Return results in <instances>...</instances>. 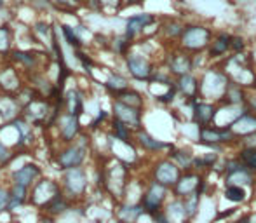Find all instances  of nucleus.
Returning a JSON list of instances; mask_svg holds the SVG:
<instances>
[{
  "instance_id": "obj_1",
  "label": "nucleus",
  "mask_w": 256,
  "mask_h": 223,
  "mask_svg": "<svg viewBox=\"0 0 256 223\" xmlns=\"http://www.w3.org/2000/svg\"><path fill=\"white\" fill-rule=\"evenodd\" d=\"M91 148H92L91 136H89L88 132H82L74 143L61 145V148L58 150V152H54L52 162L56 164L60 171L82 168V166H86L89 156H91Z\"/></svg>"
},
{
  "instance_id": "obj_2",
  "label": "nucleus",
  "mask_w": 256,
  "mask_h": 223,
  "mask_svg": "<svg viewBox=\"0 0 256 223\" xmlns=\"http://www.w3.org/2000/svg\"><path fill=\"white\" fill-rule=\"evenodd\" d=\"M103 171V190L106 194H110L117 202H120L124 199L128 186L131 185L129 182V171H131V164L124 162V160L112 157L110 160L106 159V162L102 166Z\"/></svg>"
},
{
  "instance_id": "obj_3",
  "label": "nucleus",
  "mask_w": 256,
  "mask_h": 223,
  "mask_svg": "<svg viewBox=\"0 0 256 223\" xmlns=\"http://www.w3.org/2000/svg\"><path fill=\"white\" fill-rule=\"evenodd\" d=\"M230 86V78L225 70L220 66H209L199 77V100L211 103H220L225 98V92Z\"/></svg>"
},
{
  "instance_id": "obj_4",
  "label": "nucleus",
  "mask_w": 256,
  "mask_h": 223,
  "mask_svg": "<svg viewBox=\"0 0 256 223\" xmlns=\"http://www.w3.org/2000/svg\"><path fill=\"white\" fill-rule=\"evenodd\" d=\"M212 37H214L212 28L206 26V24H199V23H190V24H186L182 37H180L178 48L190 52V54L206 52L209 46H211Z\"/></svg>"
},
{
  "instance_id": "obj_5",
  "label": "nucleus",
  "mask_w": 256,
  "mask_h": 223,
  "mask_svg": "<svg viewBox=\"0 0 256 223\" xmlns=\"http://www.w3.org/2000/svg\"><path fill=\"white\" fill-rule=\"evenodd\" d=\"M61 188L63 194L72 200L74 204L80 202L86 196H88L89 190V174L86 166L82 168H74L66 169V171H61Z\"/></svg>"
},
{
  "instance_id": "obj_6",
  "label": "nucleus",
  "mask_w": 256,
  "mask_h": 223,
  "mask_svg": "<svg viewBox=\"0 0 256 223\" xmlns=\"http://www.w3.org/2000/svg\"><path fill=\"white\" fill-rule=\"evenodd\" d=\"M197 143L212 152H222L225 146H236L237 136L230 128H218L212 124L197 129Z\"/></svg>"
},
{
  "instance_id": "obj_7",
  "label": "nucleus",
  "mask_w": 256,
  "mask_h": 223,
  "mask_svg": "<svg viewBox=\"0 0 256 223\" xmlns=\"http://www.w3.org/2000/svg\"><path fill=\"white\" fill-rule=\"evenodd\" d=\"M124 64L129 77L138 82H150L155 74V68H157L152 58L146 52L136 51V48H132V51L124 58Z\"/></svg>"
},
{
  "instance_id": "obj_8",
  "label": "nucleus",
  "mask_w": 256,
  "mask_h": 223,
  "mask_svg": "<svg viewBox=\"0 0 256 223\" xmlns=\"http://www.w3.org/2000/svg\"><path fill=\"white\" fill-rule=\"evenodd\" d=\"M61 194H63V188H61L60 180L44 178V176H42V178L30 188V204H28V206L38 208V211H44L58 196H61Z\"/></svg>"
},
{
  "instance_id": "obj_9",
  "label": "nucleus",
  "mask_w": 256,
  "mask_h": 223,
  "mask_svg": "<svg viewBox=\"0 0 256 223\" xmlns=\"http://www.w3.org/2000/svg\"><path fill=\"white\" fill-rule=\"evenodd\" d=\"M169 188L160 183L150 180L145 186H143V194L140 197V204L145 210V214L148 216H155V214L162 213L164 211V204L168 200Z\"/></svg>"
},
{
  "instance_id": "obj_10",
  "label": "nucleus",
  "mask_w": 256,
  "mask_h": 223,
  "mask_svg": "<svg viewBox=\"0 0 256 223\" xmlns=\"http://www.w3.org/2000/svg\"><path fill=\"white\" fill-rule=\"evenodd\" d=\"M225 185H239V186H254L256 172L244 166V162L237 156L225 159V172H223Z\"/></svg>"
},
{
  "instance_id": "obj_11",
  "label": "nucleus",
  "mask_w": 256,
  "mask_h": 223,
  "mask_svg": "<svg viewBox=\"0 0 256 223\" xmlns=\"http://www.w3.org/2000/svg\"><path fill=\"white\" fill-rule=\"evenodd\" d=\"M24 86L26 84H24L23 72L16 64H12L10 61L0 63V92L2 94L16 96Z\"/></svg>"
},
{
  "instance_id": "obj_12",
  "label": "nucleus",
  "mask_w": 256,
  "mask_h": 223,
  "mask_svg": "<svg viewBox=\"0 0 256 223\" xmlns=\"http://www.w3.org/2000/svg\"><path fill=\"white\" fill-rule=\"evenodd\" d=\"M183 171L176 166V162H172L169 157H162V159L155 160L152 168V180L160 185L168 186L169 190H172L176 186V183L180 182Z\"/></svg>"
},
{
  "instance_id": "obj_13",
  "label": "nucleus",
  "mask_w": 256,
  "mask_h": 223,
  "mask_svg": "<svg viewBox=\"0 0 256 223\" xmlns=\"http://www.w3.org/2000/svg\"><path fill=\"white\" fill-rule=\"evenodd\" d=\"M54 129L58 131V138H60L61 145L74 143L75 140L84 132L82 124H80V117H77V115H70V114H66V112H63V114L60 115V118H58Z\"/></svg>"
},
{
  "instance_id": "obj_14",
  "label": "nucleus",
  "mask_w": 256,
  "mask_h": 223,
  "mask_svg": "<svg viewBox=\"0 0 256 223\" xmlns=\"http://www.w3.org/2000/svg\"><path fill=\"white\" fill-rule=\"evenodd\" d=\"M190 105V120L194 126L199 128H208V126L214 124L216 114H218V105L211 102H204V100H194L188 102Z\"/></svg>"
},
{
  "instance_id": "obj_15",
  "label": "nucleus",
  "mask_w": 256,
  "mask_h": 223,
  "mask_svg": "<svg viewBox=\"0 0 256 223\" xmlns=\"http://www.w3.org/2000/svg\"><path fill=\"white\" fill-rule=\"evenodd\" d=\"M164 64L168 66V70L171 72V75L174 78L182 77L186 74H194V61L192 54L180 48H174L166 54Z\"/></svg>"
},
{
  "instance_id": "obj_16",
  "label": "nucleus",
  "mask_w": 256,
  "mask_h": 223,
  "mask_svg": "<svg viewBox=\"0 0 256 223\" xmlns=\"http://www.w3.org/2000/svg\"><path fill=\"white\" fill-rule=\"evenodd\" d=\"M157 24V16L155 14H150V12H140V14H132L126 20V26H124V35L132 42L136 44L142 35H145L146 28L154 26Z\"/></svg>"
},
{
  "instance_id": "obj_17",
  "label": "nucleus",
  "mask_w": 256,
  "mask_h": 223,
  "mask_svg": "<svg viewBox=\"0 0 256 223\" xmlns=\"http://www.w3.org/2000/svg\"><path fill=\"white\" fill-rule=\"evenodd\" d=\"M112 117L124 122V124L129 126L134 132L143 128V110L129 106V105H126V103L118 102V100L112 102Z\"/></svg>"
},
{
  "instance_id": "obj_18",
  "label": "nucleus",
  "mask_w": 256,
  "mask_h": 223,
  "mask_svg": "<svg viewBox=\"0 0 256 223\" xmlns=\"http://www.w3.org/2000/svg\"><path fill=\"white\" fill-rule=\"evenodd\" d=\"M42 174H44V171H42L40 164L26 162V164H23V166L9 171V183L32 188V186H34L35 183L42 178Z\"/></svg>"
},
{
  "instance_id": "obj_19",
  "label": "nucleus",
  "mask_w": 256,
  "mask_h": 223,
  "mask_svg": "<svg viewBox=\"0 0 256 223\" xmlns=\"http://www.w3.org/2000/svg\"><path fill=\"white\" fill-rule=\"evenodd\" d=\"M204 174L197 171H186L182 174L180 182L172 188V196L176 199H185V197L192 196V194H199V188L202 185Z\"/></svg>"
},
{
  "instance_id": "obj_20",
  "label": "nucleus",
  "mask_w": 256,
  "mask_h": 223,
  "mask_svg": "<svg viewBox=\"0 0 256 223\" xmlns=\"http://www.w3.org/2000/svg\"><path fill=\"white\" fill-rule=\"evenodd\" d=\"M134 143H136V146H140V148L146 154H160V152H164V150L169 152L172 146V143L152 136L145 128L138 129V131L134 132Z\"/></svg>"
},
{
  "instance_id": "obj_21",
  "label": "nucleus",
  "mask_w": 256,
  "mask_h": 223,
  "mask_svg": "<svg viewBox=\"0 0 256 223\" xmlns=\"http://www.w3.org/2000/svg\"><path fill=\"white\" fill-rule=\"evenodd\" d=\"M63 112L70 115L82 117L86 112V94L80 88L74 86L70 89H64L63 92Z\"/></svg>"
},
{
  "instance_id": "obj_22",
  "label": "nucleus",
  "mask_w": 256,
  "mask_h": 223,
  "mask_svg": "<svg viewBox=\"0 0 256 223\" xmlns=\"http://www.w3.org/2000/svg\"><path fill=\"white\" fill-rule=\"evenodd\" d=\"M230 42H232V35L226 34V32H218V34H214V37H212L211 40V46L208 48V51H206V54L211 61L214 60H226V54L228 52H232V49H230Z\"/></svg>"
},
{
  "instance_id": "obj_23",
  "label": "nucleus",
  "mask_w": 256,
  "mask_h": 223,
  "mask_svg": "<svg viewBox=\"0 0 256 223\" xmlns=\"http://www.w3.org/2000/svg\"><path fill=\"white\" fill-rule=\"evenodd\" d=\"M23 106L20 105L16 96L10 94H0V120L4 124H10L12 120L21 117Z\"/></svg>"
},
{
  "instance_id": "obj_24",
  "label": "nucleus",
  "mask_w": 256,
  "mask_h": 223,
  "mask_svg": "<svg viewBox=\"0 0 256 223\" xmlns=\"http://www.w3.org/2000/svg\"><path fill=\"white\" fill-rule=\"evenodd\" d=\"M176 88L183 102L199 100V77H196L194 74H186L176 78Z\"/></svg>"
},
{
  "instance_id": "obj_25",
  "label": "nucleus",
  "mask_w": 256,
  "mask_h": 223,
  "mask_svg": "<svg viewBox=\"0 0 256 223\" xmlns=\"http://www.w3.org/2000/svg\"><path fill=\"white\" fill-rule=\"evenodd\" d=\"M145 214V210L140 202H118L115 210V220L118 223H136Z\"/></svg>"
},
{
  "instance_id": "obj_26",
  "label": "nucleus",
  "mask_w": 256,
  "mask_h": 223,
  "mask_svg": "<svg viewBox=\"0 0 256 223\" xmlns=\"http://www.w3.org/2000/svg\"><path fill=\"white\" fill-rule=\"evenodd\" d=\"M26 204H30V188L9 183V206H7V213H18Z\"/></svg>"
},
{
  "instance_id": "obj_27",
  "label": "nucleus",
  "mask_w": 256,
  "mask_h": 223,
  "mask_svg": "<svg viewBox=\"0 0 256 223\" xmlns=\"http://www.w3.org/2000/svg\"><path fill=\"white\" fill-rule=\"evenodd\" d=\"M166 157H169L172 162H176V166L182 169L183 172H186L194 171V162H196L197 156L190 148H178L176 145H172L171 150L166 154Z\"/></svg>"
},
{
  "instance_id": "obj_28",
  "label": "nucleus",
  "mask_w": 256,
  "mask_h": 223,
  "mask_svg": "<svg viewBox=\"0 0 256 223\" xmlns=\"http://www.w3.org/2000/svg\"><path fill=\"white\" fill-rule=\"evenodd\" d=\"M103 88H104V91L112 96V98H115V96L120 94L122 91H126V89L131 88V84H129V78L126 77V75H122L120 72L112 70V72H108L106 78H104Z\"/></svg>"
},
{
  "instance_id": "obj_29",
  "label": "nucleus",
  "mask_w": 256,
  "mask_h": 223,
  "mask_svg": "<svg viewBox=\"0 0 256 223\" xmlns=\"http://www.w3.org/2000/svg\"><path fill=\"white\" fill-rule=\"evenodd\" d=\"M230 129L236 132L237 140L242 138V136H248V134H254L256 132V114H253V112H250L246 108L244 114L234 122Z\"/></svg>"
},
{
  "instance_id": "obj_30",
  "label": "nucleus",
  "mask_w": 256,
  "mask_h": 223,
  "mask_svg": "<svg viewBox=\"0 0 256 223\" xmlns=\"http://www.w3.org/2000/svg\"><path fill=\"white\" fill-rule=\"evenodd\" d=\"M248 102V89L230 82L228 89L225 92V98L220 105H234V106H246Z\"/></svg>"
},
{
  "instance_id": "obj_31",
  "label": "nucleus",
  "mask_w": 256,
  "mask_h": 223,
  "mask_svg": "<svg viewBox=\"0 0 256 223\" xmlns=\"http://www.w3.org/2000/svg\"><path fill=\"white\" fill-rule=\"evenodd\" d=\"M110 134H112V138H115L117 142L136 145L134 143V131H132L129 126H126L124 122L117 120V118H114V117H112V120H110Z\"/></svg>"
},
{
  "instance_id": "obj_32",
  "label": "nucleus",
  "mask_w": 256,
  "mask_h": 223,
  "mask_svg": "<svg viewBox=\"0 0 256 223\" xmlns=\"http://www.w3.org/2000/svg\"><path fill=\"white\" fill-rule=\"evenodd\" d=\"M164 214L169 220V223H186L190 220L188 214H186V211H185V206H183V200L176 199V197L166 206Z\"/></svg>"
},
{
  "instance_id": "obj_33",
  "label": "nucleus",
  "mask_w": 256,
  "mask_h": 223,
  "mask_svg": "<svg viewBox=\"0 0 256 223\" xmlns=\"http://www.w3.org/2000/svg\"><path fill=\"white\" fill-rule=\"evenodd\" d=\"M60 34H61V37H63L64 44H66L68 48L74 49V51L86 48V40L75 32V26H72V24L60 23Z\"/></svg>"
},
{
  "instance_id": "obj_34",
  "label": "nucleus",
  "mask_w": 256,
  "mask_h": 223,
  "mask_svg": "<svg viewBox=\"0 0 256 223\" xmlns=\"http://www.w3.org/2000/svg\"><path fill=\"white\" fill-rule=\"evenodd\" d=\"M14 49V30L10 24H0V56L7 61L10 51Z\"/></svg>"
},
{
  "instance_id": "obj_35",
  "label": "nucleus",
  "mask_w": 256,
  "mask_h": 223,
  "mask_svg": "<svg viewBox=\"0 0 256 223\" xmlns=\"http://www.w3.org/2000/svg\"><path fill=\"white\" fill-rule=\"evenodd\" d=\"M74 208V202H72L70 199H68L64 194H61V196H58L56 199L52 200L51 204H49L48 208H46L44 211H40V213H46V214H51V216L58 218L61 216V214L68 213V211Z\"/></svg>"
},
{
  "instance_id": "obj_36",
  "label": "nucleus",
  "mask_w": 256,
  "mask_h": 223,
  "mask_svg": "<svg viewBox=\"0 0 256 223\" xmlns=\"http://www.w3.org/2000/svg\"><path fill=\"white\" fill-rule=\"evenodd\" d=\"M114 100H118V102L126 103V105H129V106H134V108L145 110V96H143L140 91H136V89H132V88L122 91L120 94H117Z\"/></svg>"
},
{
  "instance_id": "obj_37",
  "label": "nucleus",
  "mask_w": 256,
  "mask_h": 223,
  "mask_svg": "<svg viewBox=\"0 0 256 223\" xmlns=\"http://www.w3.org/2000/svg\"><path fill=\"white\" fill-rule=\"evenodd\" d=\"M185 26L186 24L180 20H168L164 24H160V34L166 37V40H180Z\"/></svg>"
},
{
  "instance_id": "obj_38",
  "label": "nucleus",
  "mask_w": 256,
  "mask_h": 223,
  "mask_svg": "<svg viewBox=\"0 0 256 223\" xmlns=\"http://www.w3.org/2000/svg\"><path fill=\"white\" fill-rule=\"evenodd\" d=\"M134 44L126 37L124 34L122 35H115V37L110 38V51L114 52L115 56H120V58H126L129 52L132 51Z\"/></svg>"
},
{
  "instance_id": "obj_39",
  "label": "nucleus",
  "mask_w": 256,
  "mask_h": 223,
  "mask_svg": "<svg viewBox=\"0 0 256 223\" xmlns=\"http://www.w3.org/2000/svg\"><path fill=\"white\" fill-rule=\"evenodd\" d=\"M223 196H225V199L232 200V202H236V204H242L248 200L246 188H244V186H239V185H225Z\"/></svg>"
},
{
  "instance_id": "obj_40",
  "label": "nucleus",
  "mask_w": 256,
  "mask_h": 223,
  "mask_svg": "<svg viewBox=\"0 0 256 223\" xmlns=\"http://www.w3.org/2000/svg\"><path fill=\"white\" fill-rule=\"evenodd\" d=\"M74 56H75V60L80 63V66L84 68L86 74H88L89 77H92V70H94V66H96L94 58L89 56L84 49H77V51H74Z\"/></svg>"
},
{
  "instance_id": "obj_41",
  "label": "nucleus",
  "mask_w": 256,
  "mask_h": 223,
  "mask_svg": "<svg viewBox=\"0 0 256 223\" xmlns=\"http://www.w3.org/2000/svg\"><path fill=\"white\" fill-rule=\"evenodd\" d=\"M20 154H23V152L9 148V146H7L2 140H0V168H2V169L9 168L10 162H12L16 157H20Z\"/></svg>"
},
{
  "instance_id": "obj_42",
  "label": "nucleus",
  "mask_w": 256,
  "mask_h": 223,
  "mask_svg": "<svg viewBox=\"0 0 256 223\" xmlns=\"http://www.w3.org/2000/svg\"><path fill=\"white\" fill-rule=\"evenodd\" d=\"M49 4H51V9L60 10L63 14H70V16H75L78 7H80L74 0H49Z\"/></svg>"
},
{
  "instance_id": "obj_43",
  "label": "nucleus",
  "mask_w": 256,
  "mask_h": 223,
  "mask_svg": "<svg viewBox=\"0 0 256 223\" xmlns=\"http://www.w3.org/2000/svg\"><path fill=\"white\" fill-rule=\"evenodd\" d=\"M236 156L242 160L244 166L250 168L253 172H256V146L254 148H239Z\"/></svg>"
},
{
  "instance_id": "obj_44",
  "label": "nucleus",
  "mask_w": 256,
  "mask_h": 223,
  "mask_svg": "<svg viewBox=\"0 0 256 223\" xmlns=\"http://www.w3.org/2000/svg\"><path fill=\"white\" fill-rule=\"evenodd\" d=\"M182 200H183V206H185L186 214H188V218L192 220V218L197 214V211H199L200 194H192V196L185 197V199H182Z\"/></svg>"
},
{
  "instance_id": "obj_45",
  "label": "nucleus",
  "mask_w": 256,
  "mask_h": 223,
  "mask_svg": "<svg viewBox=\"0 0 256 223\" xmlns=\"http://www.w3.org/2000/svg\"><path fill=\"white\" fill-rule=\"evenodd\" d=\"M108 120H112V112H106V110L100 108V110H98V114H96V117L92 118L91 124H89V132L102 129V126L106 124Z\"/></svg>"
},
{
  "instance_id": "obj_46",
  "label": "nucleus",
  "mask_w": 256,
  "mask_h": 223,
  "mask_svg": "<svg viewBox=\"0 0 256 223\" xmlns=\"http://www.w3.org/2000/svg\"><path fill=\"white\" fill-rule=\"evenodd\" d=\"M230 49H232V54H240V52H244L246 51V38L240 37V35H232Z\"/></svg>"
},
{
  "instance_id": "obj_47",
  "label": "nucleus",
  "mask_w": 256,
  "mask_h": 223,
  "mask_svg": "<svg viewBox=\"0 0 256 223\" xmlns=\"http://www.w3.org/2000/svg\"><path fill=\"white\" fill-rule=\"evenodd\" d=\"M103 12H118L124 9V0H102Z\"/></svg>"
},
{
  "instance_id": "obj_48",
  "label": "nucleus",
  "mask_w": 256,
  "mask_h": 223,
  "mask_svg": "<svg viewBox=\"0 0 256 223\" xmlns=\"http://www.w3.org/2000/svg\"><path fill=\"white\" fill-rule=\"evenodd\" d=\"M7 206H9V185L0 183V216L7 213Z\"/></svg>"
},
{
  "instance_id": "obj_49",
  "label": "nucleus",
  "mask_w": 256,
  "mask_h": 223,
  "mask_svg": "<svg viewBox=\"0 0 256 223\" xmlns=\"http://www.w3.org/2000/svg\"><path fill=\"white\" fill-rule=\"evenodd\" d=\"M84 7H86L88 10H91V12H94V14H102V12H103L102 0H86Z\"/></svg>"
},
{
  "instance_id": "obj_50",
  "label": "nucleus",
  "mask_w": 256,
  "mask_h": 223,
  "mask_svg": "<svg viewBox=\"0 0 256 223\" xmlns=\"http://www.w3.org/2000/svg\"><path fill=\"white\" fill-rule=\"evenodd\" d=\"M246 108L250 112L256 114V88L248 91V102H246Z\"/></svg>"
},
{
  "instance_id": "obj_51",
  "label": "nucleus",
  "mask_w": 256,
  "mask_h": 223,
  "mask_svg": "<svg viewBox=\"0 0 256 223\" xmlns=\"http://www.w3.org/2000/svg\"><path fill=\"white\" fill-rule=\"evenodd\" d=\"M236 213H237V208H230L228 211H222V213L218 214V218H216V222L223 220V218H228V216H232V214H236Z\"/></svg>"
},
{
  "instance_id": "obj_52",
  "label": "nucleus",
  "mask_w": 256,
  "mask_h": 223,
  "mask_svg": "<svg viewBox=\"0 0 256 223\" xmlns=\"http://www.w3.org/2000/svg\"><path fill=\"white\" fill-rule=\"evenodd\" d=\"M152 220H154V223H169V220L166 218V214H164V211H162V213H158V214H155V216H152Z\"/></svg>"
},
{
  "instance_id": "obj_53",
  "label": "nucleus",
  "mask_w": 256,
  "mask_h": 223,
  "mask_svg": "<svg viewBox=\"0 0 256 223\" xmlns=\"http://www.w3.org/2000/svg\"><path fill=\"white\" fill-rule=\"evenodd\" d=\"M145 0H124V7H134V6H142Z\"/></svg>"
},
{
  "instance_id": "obj_54",
  "label": "nucleus",
  "mask_w": 256,
  "mask_h": 223,
  "mask_svg": "<svg viewBox=\"0 0 256 223\" xmlns=\"http://www.w3.org/2000/svg\"><path fill=\"white\" fill-rule=\"evenodd\" d=\"M230 223H251V214H242L240 218H237V220H234Z\"/></svg>"
},
{
  "instance_id": "obj_55",
  "label": "nucleus",
  "mask_w": 256,
  "mask_h": 223,
  "mask_svg": "<svg viewBox=\"0 0 256 223\" xmlns=\"http://www.w3.org/2000/svg\"><path fill=\"white\" fill-rule=\"evenodd\" d=\"M6 6H7L6 0H0V12H4V9H6Z\"/></svg>"
},
{
  "instance_id": "obj_56",
  "label": "nucleus",
  "mask_w": 256,
  "mask_h": 223,
  "mask_svg": "<svg viewBox=\"0 0 256 223\" xmlns=\"http://www.w3.org/2000/svg\"><path fill=\"white\" fill-rule=\"evenodd\" d=\"M74 2L77 4V6H80V7H82V6L86 4V0H74Z\"/></svg>"
},
{
  "instance_id": "obj_57",
  "label": "nucleus",
  "mask_w": 256,
  "mask_h": 223,
  "mask_svg": "<svg viewBox=\"0 0 256 223\" xmlns=\"http://www.w3.org/2000/svg\"><path fill=\"white\" fill-rule=\"evenodd\" d=\"M6 223H21L20 220H9V222H6Z\"/></svg>"
},
{
  "instance_id": "obj_58",
  "label": "nucleus",
  "mask_w": 256,
  "mask_h": 223,
  "mask_svg": "<svg viewBox=\"0 0 256 223\" xmlns=\"http://www.w3.org/2000/svg\"><path fill=\"white\" fill-rule=\"evenodd\" d=\"M94 223H103V222H102V220H96Z\"/></svg>"
},
{
  "instance_id": "obj_59",
  "label": "nucleus",
  "mask_w": 256,
  "mask_h": 223,
  "mask_svg": "<svg viewBox=\"0 0 256 223\" xmlns=\"http://www.w3.org/2000/svg\"><path fill=\"white\" fill-rule=\"evenodd\" d=\"M0 171H2V168H0Z\"/></svg>"
},
{
  "instance_id": "obj_60",
  "label": "nucleus",
  "mask_w": 256,
  "mask_h": 223,
  "mask_svg": "<svg viewBox=\"0 0 256 223\" xmlns=\"http://www.w3.org/2000/svg\"><path fill=\"white\" fill-rule=\"evenodd\" d=\"M0 94H2V92H0Z\"/></svg>"
},
{
  "instance_id": "obj_61",
  "label": "nucleus",
  "mask_w": 256,
  "mask_h": 223,
  "mask_svg": "<svg viewBox=\"0 0 256 223\" xmlns=\"http://www.w3.org/2000/svg\"><path fill=\"white\" fill-rule=\"evenodd\" d=\"M254 192H256V190H254Z\"/></svg>"
}]
</instances>
